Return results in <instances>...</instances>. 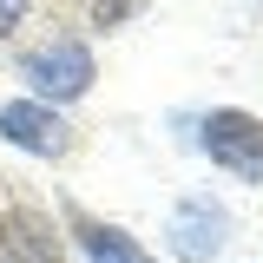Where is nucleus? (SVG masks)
Segmentation results:
<instances>
[{
	"label": "nucleus",
	"instance_id": "1",
	"mask_svg": "<svg viewBox=\"0 0 263 263\" xmlns=\"http://www.w3.org/2000/svg\"><path fill=\"white\" fill-rule=\"evenodd\" d=\"M204 152L211 164H224L230 178H263V119L257 112H237V105H217L204 119Z\"/></svg>",
	"mask_w": 263,
	"mask_h": 263
},
{
	"label": "nucleus",
	"instance_id": "6",
	"mask_svg": "<svg viewBox=\"0 0 263 263\" xmlns=\"http://www.w3.org/2000/svg\"><path fill=\"white\" fill-rule=\"evenodd\" d=\"M20 20H27V0H0V40L20 27Z\"/></svg>",
	"mask_w": 263,
	"mask_h": 263
},
{
	"label": "nucleus",
	"instance_id": "7",
	"mask_svg": "<svg viewBox=\"0 0 263 263\" xmlns=\"http://www.w3.org/2000/svg\"><path fill=\"white\" fill-rule=\"evenodd\" d=\"M132 7H138V0H99V7H92V13H99V27H112V20H125V13H132Z\"/></svg>",
	"mask_w": 263,
	"mask_h": 263
},
{
	"label": "nucleus",
	"instance_id": "3",
	"mask_svg": "<svg viewBox=\"0 0 263 263\" xmlns=\"http://www.w3.org/2000/svg\"><path fill=\"white\" fill-rule=\"evenodd\" d=\"M0 138L7 145H20L33 158H60L66 145H72V132L53 105H40V99H13V105H0Z\"/></svg>",
	"mask_w": 263,
	"mask_h": 263
},
{
	"label": "nucleus",
	"instance_id": "5",
	"mask_svg": "<svg viewBox=\"0 0 263 263\" xmlns=\"http://www.w3.org/2000/svg\"><path fill=\"white\" fill-rule=\"evenodd\" d=\"M79 243H86V257H92V263H152L125 230H112V224H79Z\"/></svg>",
	"mask_w": 263,
	"mask_h": 263
},
{
	"label": "nucleus",
	"instance_id": "8",
	"mask_svg": "<svg viewBox=\"0 0 263 263\" xmlns=\"http://www.w3.org/2000/svg\"><path fill=\"white\" fill-rule=\"evenodd\" d=\"M0 243H7V217H0Z\"/></svg>",
	"mask_w": 263,
	"mask_h": 263
},
{
	"label": "nucleus",
	"instance_id": "2",
	"mask_svg": "<svg viewBox=\"0 0 263 263\" xmlns=\"http://www.w3.org/2000/svg\"><path fill=\"white\" fill-rule=\"evenodd\" d=\"M27 79L33 92H40V105L53 99H79L86 86H92V46H79V40H53V46H40V53H27Z\"/></svg>",
	"mask_w": 263,
	"mask_h": 263
},
{
	"label": "nucleus",
	"instance_id": "4",
	"mask_svg": "<svg viewBox=\"0 0 263 263\" xmlns=\"http://www.w3.org/2000/svg\"><path fill=\"white\" fill-rule=\"evenodd\" d=\"M224 230H230V217L211 204V197H184L178 211H171V224H164V237H171V250L184 263H204L217 243H224Z\"/></svg>",
	"mask_w": 263,
	"mask_h": 263
}]
</instances>
